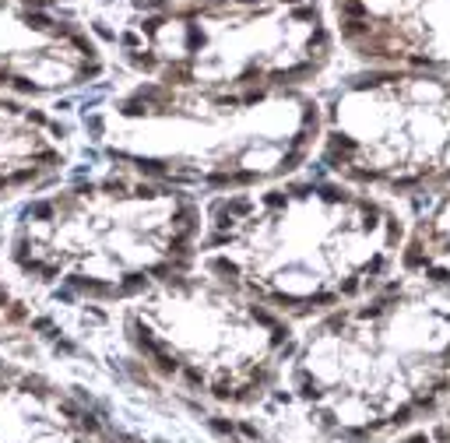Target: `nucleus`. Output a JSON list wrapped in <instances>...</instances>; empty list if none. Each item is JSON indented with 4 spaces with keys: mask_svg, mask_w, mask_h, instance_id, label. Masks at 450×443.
I'll list each match as a JSON object with an SVG mask.
<instances>
[{
    "mask_svg": "<svg viewBox=\"0 0 450 443\" xmlns=\"http://www.w3.org/2000/svg\"><path fill=\"white\" fill-rule=\"evenodd\" d=\"M4 303H7V296H4V289H0V306H4Z\"/></svg>",
    "mask_w": 450,
    "mask_h": 443,
    "instance_id": "obj_1",
    "label": "nucleus"
},
{
    "mask_svg": "<svg viewBox=\"0 0 450 443\" xmlns=\"http://www.w3.org/2000/svg\"><path fill=\"white\" fill-rule=\"evenodd\" d=\"M412 443H426V436H415V440H412Z\"/></svg>",
    "mask_w": 450,
    "mask_h": 443,
    "instance_id": "obj_2",
    "label": "nucleus"
}]
</instances>
